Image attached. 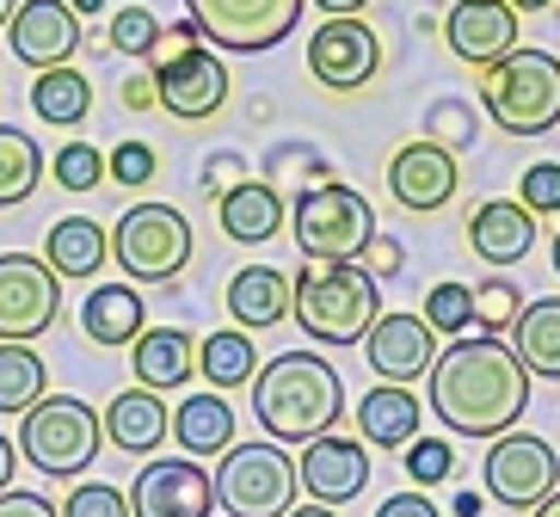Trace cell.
Segmentation results:
<instances>
[{"label":"cell","mask_w":560,"mask_h":517,"mask_svg":"<svg viewBox=\"0 0 560 517\" xmlns=\"http://www.w3.org/2000/svg\"><path fill=\"white\" fill-rule=\"evenodd\" d=\"M431 419H444L450 437H493L517 432V419L529 413V376L524 357L511 351V339H450L431 364Z\"/></svg>","instance_id":"obj_1"},{"label":"cell","mask_w":560,"mask_h":517,"mask_svg":"<svg viewBox=\"0 0 560 517\" xmlns=\"http://www.w3.org/2000/svg\"><path fill=\"white\" fill-rule=\"evenodd\" d=\"M346 413V383L320 351H278L253 369V419L271 444H314Z\"/></svg>","instance_id":"obj_2"},{"label":"cell","mask_w":560,"mask_h":517,"mask_svg":"<svg viewBox=\"0 0 560 517\" xmlns=\"http://www.w3.org/2000/svg\"><path fill=\"white\" fill-rule=\"evenodd\" d=\"M382 315L376 278L346 259V266H302L290 278V320L320 345H363Z\"/></svg>","instance_id":"obj_3"},{"label":"cell","mask_w":560,"mask_h":517,"mask_svg":"<svg viewBox=\"0 0 560 517\" xmlns=\"http://www.w3.org/2000/svg\"><path fill=\"white\" fill-rule=\"evenodd\" d=\"M480 105L505 136H548L560 124V56L517 44L493 68H480Z\"/></svg>","instance_id":"obj_4"},{"label":"cell","mask_w":560,"mask_h":517,"mask_svg":"<svg viewBox=\"0 0 560 517\" xmlns=\"http://www.w3.org/2000/svg\"><path fill=\"white\" fill-rule=\"evenodd\" d=\"M290 234H296V252L308 266H346V259H363L370 234H376V210L363 191L339 179L308 185L290 210Z\"/></svg>","instance_id":"obj_5"},{"label":"cell","mask_w":560,"mask_h":517,"mask_svg":"<svg viewBox=\"0 0 560 517\" xmlns=\"http://www.w3.org/2000/svg\"><path fill=\"white\" fill-rule=\"evenodd\" d=\"M100 444H105V425L81 395H44L32 413L19 419V456L37 474H50V481L86 474L93 456H100Z\"/></svg>","instance_id":"obj_6"},{"label":"cell","mask_w":560,"mask_h":517,"mask_svg":"<svg viewBox=\"0 0 560 517\" xmlns=\"http://www.w3.org/2000/svg\"><path fill=\"white\" fill-rule=\"evenodd\" d=\"M296 456L259 437V444H229L215 462V505L229 517H283L296 505Z\"/></svg>","instance_id":"obj_7"},{"label":"cell","mask_w":560,"mask_h":517,"mask_svg":"<svg viewBox=\"0 0 560 517\" xmlns=\"http://www.w3.org/2000/svg\"><path fill=\"white\" fill-rule=\"evenodd\" d=\"M112 259L130 284H173L191 259V222L173 203H130L112 228Z\"/></svg>","instance_id":"obj_8"},{"label":"cell","mask_w":560,"mask_h":517,"mask_svg":"<svg viewBox=\"0 0 560 517\" xmlns=\"http://www.w3.org/2000/svg\"><path fill=\"white\" fill-rule=\"evenodd\" d=\"M302 7L308 0H185V19L198 25L210 50L259 56V50H278L283 37L296 32Z\"/></svg>","instance_id":"obj_9"},{"label":"cell","mask_w":560,"mask_h":517,"mask_svg":"<svg viewBox=\"0 0 560 517\" xmlns=\"http://www.w3.org/2000/svg\"><path fill=\"white\" fill-rule=\"evenodd\" d=\"M480 481H487V500H499L505 512H536L560 486V456L536 432H505L480 462Z\"/></svg>","instance_id":"obj_10"},{"label":"cell","mask_w":560,"mask_h":517,"mask_svg":"<svg viewBox=\"0 0 560 517\" xmlns=\"http://www.w3.org/2000/svg\"><path fill=\"white\" fill-rule=\"evenodd\" d=\"M62 320V278L37 252H0V345H32Z\"/></svg>","instance_id":"obj_11"},{"label":"cell","mask_w":560,"mask_h":517,"mask_svg":"<svg viewBox=\"0 0 560 517\" xmlns=\"http://www.w3.org/2000/svg\"><path fill=\"white\" fill-rule=\"evenodd\" d=\"M154 99H161L166 117H179V124H210L222 105H229V62L198 44V50L185 56H154Z\"/></svg>","instance_id":"obj_12"},{"label":"cell","mask_w":560,"mask_h":517,"mask_svg":"<svg viewBox=\"0 0 560 517\" xmlns=\"http://www.w3.org/2000/svg\"><path fill=\"white\" fill-rule=\"evenodd\" d=\"M136 517H215V474L198 456H154L130 486Z\"/></svg>","instance_id":"obj_13"},{"label":"cell","mask_w":560,"mask_h":517,"mask_svg":"<svg viewBox=\"0 0 560 517\" xmlns=\"http://www.w3.org/2000/svg\"><path fill=\"white\" fill-rule=\"evenodd\" d=\"M456 185H462L456 154L444 142H431V136H412V142H400L388 154V191H395V203L407 216H438L456 198Z\"/></svg>","instance_id":"obj_14"},{"label":"cell","mask_w":560,"mask_h":517,"mask_svg":"<svg viewBox=\"0 0 560 517\" xmlns=\"http://www.w3.org/2000/svg\"><path fill=\"white\" fill-rule=\"evenodd\" d=\"M376 68H382V44H376V32H370L358 13L314 25V37H308V74L327 86V93H358V86L376 81Z\"/></svg>","instance_id":"obj_15"},{"label":"cell","mask_w":560,"mask_h":517,"mask_svg":"<svg viewBox=\"0 0 560 517\" xmlns=\"http://www.w3.org/2000/svg\"><path fill=\"white\" fill-rule=\"evenodd\" d=\"M7 50L25 68H62L81 50V13L68 0H19V13L7 19Z\"/></svg>","instance_id":"obj_16"},{"label":"cell","mask_w":560,"mask_h":517,"mask_svg":"<svg viewBox=\"0 0 560 517\" xmlns=\"http://www.w3.org/2000/svg\"><path fill=\"white\" fill-rule=\"evenodd\" d=\"M517 37H524V19L511 0H456L444 13V44L468 68H493L499 56L517 50Z\"/></svg>","instance_id":"obj_17"},{"label":"cell","mask_w":560,"mask_h":517,"mask_svg":"<svg viewBox=\"0 0 560 517\" xmlns=\"http://www.w3.org/2000/svg\"><path fill=\"white\" fill-rule=\"evenodd\" d=\"M296 481L302 493H308L314 505H339L358 500L363 486H370V450H363V437H314V444H302L296 456Z\"/></svg>","instance_id":"obj_18"},{"label":"cell","mask_w":560,"mask_h":517,"mask_svg":"<svg viewBox=\"0 0 560 517\" xmlns=\"http://www.w3.org/2000/svg\"><path fill=\"white\" fill-rule=\"evenodd\" d=\"M363 357H370V369H376L382 383L395 388H412L419 376H431V364H438V333L425 327V315H376V327H370V339H363Z\"/></svg>","instance_id":"obj_19"},{"label":"cell","mask_w":560,"mask_h":517,"mask_svg":"<svg viewBox=\"0 0 560 517\" xmlns=\"http://www.w3.org/2000/svg\"><path fill=\"white\" fill-rule=\"evenodd\" d=\"M468 247H475L480 266L511 271L517 259H529V247H536V216L511 198H487L475 216H468Z\"/></svg>","instance_id":"obj_20"},{"label":"cell","mask_w":560,"mask_h":517,"mask_svg":"<svg viewBox=\"0 0 560 517\" xmlns=\"http://www.w3.org/2000/svg\"><path fill=\"white\" fill-rule=\"evenodd\" d=\"M44 266L62 278V284H81V278H100L112 266V228L93 216H62L44 234Z\"/></svg>","instance_id":"obj_21"},{"label":"cell","mask_w":560,"mask_h":517,"mask_svg":"<svg viewBox=\"0 0 560 517\" xmlns=\"http://www.w3.org/2000/svg\"><path fill=\"white\" fill-rule=\"evenodd\" d=\"M222 308L241 333H265V327L290 320V278L278 266H241L222 290Z\"/></svg>","instance_id":"obj_22"},{"label":"cell","mask_w":560,"mask_h":517,"mask_svg":"<svg viewBox=\"0 0 560 517\" xmlns=\"http://www.w3.org/2000/svg\"><path fill=\"white\" fill-rule=\"evenodd\" d=\"M130 369H136V388H179L198 376V339L185 327H142V339L130 345Z\"/></svg>","instance_id":"obj_23"},{"label":"cell","mask_w":560,"mask_h":517,"mask_svg":"<svg viewBox=\"0 0 560 517\" xmlns=\"http://www.w3.org/2000/svg\"><path fill=\"white\" fill-rule=\"evenodd\" d=\"M100 425H105V444H117L124 456H154L166 444L173 419H166V401L154 388H124V395H112Z\"/></svg>","instance_id":"obj_24"},{"label":"cell","mask_w":560,"mask_h":517,"mask_svg":"<svg viewBox=\"0 0 560 517\" xmlns=\"http://www.w3.org/2000/svg\"><path fill=\"white\" fill-rule=\"evenodd\" d=\"M215 222H222V234H229V240H241V247H265V240L283 228V198H278V185H265V179H234L229 191L215 198Z\"/></svg>","instance_id":"obj_25"},{"label":"cell","mask_w":560,"mask_h":517,"mask_svg":"<svg viewBox=\"0 0 560 517\" xmlns=\"http://www.w3.org/2000/svg\"><path fill=\"white\" fill-rule=\"evenodd\" d=\"M425 425V407L412 388H395V383H376L370 395L358 401V437L376 444V450H407L412 437Z\"/></svg>","instance_id":"obj_26"},{"label":"cell","mask_w":560,"mask_h":517,"mask_svg":"<svg viewBox=\"0 0 560 517\" xmlns=\"http://www.w3.org/2000/svg\"><path fill=\"white\" fill-rule=\"evenodd\" d=\"M142 327H149V308H142L136 284H93V296L81 302V333L105 351L117 345L130 351L142 339Z\"/></svg>","instance_id":"obj_27"},{"label":"cell","mask_w":560,"mask_h":517,"mask_svg":"<svg viewBox=\"0 0 560 517\" xmlns=\"http://www.w3.org/2000/svg\"><path fill=\"white\" fill-rule=\"evenodd\" d=\"M511 351L524 357L529 376H548L560 383V296H542V302H524V315L511 327Z\"/></svg>","instance_id":"obj_28"},{"label":"cell","mask_w":560,"mask_h":517,"mask_svg":"<svg viewBox=\"0 0 560 517\" xmlns=\"http://www.w3.org/2000/svg\"><path fill=\"white\" fill-rule=\"evenodd\" d=\"M173 437H179L185 456H222L234 444V407L222 395H185L179 413H173Z\"/></svg>","instance_id":"obj_29"},{"label":"cell","mask_w":560,"mask_h":517,"mask_svg":"<svg viewBox=\"0 0 560 517\" xmlns=\"http://www.w3.org/2000/svg\"><path fill=\"white\" fill-rule=\"evenodd\" d=\"M32 111H37V124L74 130V124H86V111H93V81H86L74 62L44 68V74L32 81Z\"/></svg>","instance_id":"obj_30"},{"label":"cell","mask_w":560,"mask_h":517,"mask_svg":"<svg viewBox=\"0 0 560 517\" xmlns=\"http://www.w3.org/2000/svg\"><path fill=\"white\" fill-rule=\"evenodd\" d=\"M50 395V369L32 345H0V419H25Z\"/></svg>","instance_id":"obj_31"},{"label":"cell","mask_w":560,"mask_h":517,"mask_svg":"<svg viewBox=\"0 0 560 517\" xmlns=\"http://www.w3.org/2000/svg\"><path fill=\"white\" fill-rule=\"evenodd\" d=\"M44 179V149H37L32 130H19V124H0V210H13L25 203Z\"/></svg>","instance_id":"obj_32"},{"label":"cell","mask_w":560,"mask_h":517,"mask_svg":"<svg viewBox=\"0 0 560 517\" xmlns=\"http://www.w3.org/2000/svg\"><path fill=\"white\" fill-rule=\"evenodd\" d=\"M253 369H259V351H253V333H241V327L210 333L198 345V376L210 388H241V383H253Z\"/></svg>","instance_id":"obj_33"},{"label":"cell","mask_w":560,"mask_h":517,"mask_svg":"<svg viewBox=\"0 0 560 517\" xmlns=\"http://www.w3.org/2000/svg\"><path fill=\"white\" fill-rule=\"evenodd\" d=\"M517 315H524V296H517V284H511L505 271L480 278V284H475V327H480V333L505 339L511 327H517Z\"/></svg>","instance_id":"obj_34"},{"label":"cell","mask_w":560,"mask_h":517,"mask_svg":"<svg viewBox=\"0 0 560 517\" xmlns=\"http://www.w3.org/2000/svg\"><path fill=\"white\" fill-rule=\"evenodd\" d=\"M105 50L117 56H149L161 50V19L149 13V7H117L112 13V32H105Z\"/></svg>","instance_id":"obj_35"},{"label":"cell","mask_w":560,"mask_h":517,"mask_svg":"<svg viewBox=\"0 0 560 517\" xmlns=\"http://www.w3.org/2000/svg\"><path fill=\"white\" fill-rule=\"evenodd\" d=\"M419 315H425L431 333L462 339V327H475V290H468V284H431Z\"/></svg>","instance_id":"obj_36"},{"label":"cell","mask_w":560,"mask_h":517,"mask_svg":"<svg viewBox=\"0 0 560 517\" xmlns=\"http://www.w3.org/2000/svg\"><path fill=\"white\" fill-rule=\"evenodd\" d=\"M50 179L62 191H100L105 185V154L93 142H62V154L50 161Z\"/></svg>","instance_id":"obj_37"},{"label":"cell","mask_w":560,"mask_h":517,"mask_svg":"<svg viewBox=\"0 0 560 517\" xmlns=\"http://www.w3.org/2000/svg\"><path fill=\"white\" fill-rule=\"evenodd\" d=\"M400 456H407L400 468H407L419 486H438V481H450V474H456V450H450V437H425V432H419Z\"/></svg>","instance_id":"obj_38"},{"label":"cell","mask_w":560,"mask_h":517,"mask_svg":"<svg viewBox=\"0 0 560 517\" xmlns=\"http://www.w3.org/2000/svg\"><path fill=\"white\" fill-rule=\"evenodd\" d=\"M56 512H62V517H136L130 512V493L112 486V481H81L62 505H56Z\"/></svg>","instance_id":"obj_39"},{"label":"cell","mask_w":560,"mask_h":517,"mask_svg":"<svg viewBox=\"0 0 560 517\" xmlns=\"http://www.w3.org/2000/svg\"><path fill=\"white\" fill-rule=\"evenodd\" d=\"M154 173H161V154H154L149 142H117V149L105 154V179L130 185V191H142Z\"/></svg>","instance_id":"obj_40"},{"label":"cell","mask_w":560,"mask_h":517,"mask_svg":"<svg viewBox=\"0 0 560 517\" xmlns=\"http://www.w3.org/2000/svg\"><path fill=\"white\" fill-rule=\"evenodd\" d=\"M517 203H524L529 216H560V161H536V167H524Z\"/></svg>","instance_id":"obj_41"},{"label":"cell","mask_w":560,"mask_h":517,"mask_svg":"<svg viewBox=\"0 0 560 517\" xmlns=\"http://www.w3.org/2000/svg\"><path fill=\"white\" fill-rule=\"evenodd\" d=\"M431 142H462V149H468V142H475V117H468V105H438V111H431Z\"/></svg>","instance_id":"obj_42"},{"label":"cell","mask_w":560,"mask_h":517,"mask_svg":"<svg viewBox=\"0 0 560 517\" xmlns=\"http://www.w3.org/2000/svg\"><path fill=\"white\" fill-rule=\"evenodd\" d=\"M400 259H407V252H400V240H395V234H370V247H363V259H358V266L370 271V278H395V271H400Z\"/></svg>","instance_id":"obj_43"},{"label":"cell","mask_w":560,"mask_h":517,"mask_svg":"<svg viewBox=\"0 0 560 517\" xmlns=\"http://www.w3.org/2000/svg\"><path fill=\"white\" fill-rule=\"evenodd\" d=\"M0 517H62V512H56L44 493H19V486H7V493H0Z\"/></svg>","instance_id":"obj_44"},{"label":"cell","mask_w":560,"mask_h":517,"mask_svg":"<svg viewBox=\"0 0 560 517\" xmlns=\"http://www.w3.org/2000/svg\"><path fill=\"white\" fill-rule=\"evenodd\" d=\"M376 517H444V512H438L425 493H395V500L376 505Z\"/></svg>","instance_id":"obj_45"},{"label":"cell","mask_w":560,"mask_h":517,"mask_svg":"<svg viewBox=\"0 0 560 517\" xmlns=\"http://www.w3.org/2000/svg\"><path fill=\"white\" fill-rule=\"evenodd\" d=\"M198 44H203L198 25L179 19V25H161V50H154V56H185V50H198Z\"/></svg>","instance_id":"obj_46"},{"label":"cell","mask_w":560,"mask_h":517,"mask_svg":"<svg viewBox=\"0 0 560 517\" xmlns=\"http://www.w3.org/2000/svg\"><path fill=\"white\" fill-rule=\"evenodd\" d=\"M117 99H124V111H154V74H130V81L117 86Z\"/></svg>","instance_id":"obj_47"},{"label":"cell","mask_w":560,"mask_h":517,"mask_svg":"<svg viewBox=\"0 0 560 517\" xmlns=\"http://www.w3.org/2000/svg\"><path fill=\"white\" fill-rule=\"evenodd\" d=\"M13 474H19V444H13L7 432H0V493L13 486Z\"/></svg>","instance_id":"obj_48"},{"label":"cell","mask_w":560,"mask_h":517,"mask_svg":"<svg viewBox=\"0 0 560 517\" xmlns=\"http://www.w3.org/2000/svg\"><path fill=\"white\" fill-rule=\"evenodd\" d=\"M314 7H320L327 19H351V13H363L370 0H314Z\"/></svg>","instance_id":"obj_49"},{"label":"cell","mask_w":560,"mask_h":517,"mask_svg":"<svg viewBox=\"0 0 560 517\" xmlns=\"http://www.w3.org/2000/svg\"><path fill=\"white\" fill-rule=\"evenodd\" d=\"M456 517H480V493H468V486H462V493H456Z\"/></svg>","instance_id":"obj_50"},{"label":"cell","mask_w":560,"mask_h":517,"mask_svg":"<svg viewBox=\"0 0 560 517\" xmlns=\"http://www.w3.org/2000/svg\"><path fill=\"white\" fill-rule=\"evenodd\" d=\"M283 517H339V512H332V505H290V512H283Z\"/></svg>","instance_id":"obj_51"},{"label":"cell","mask_w":560,"mask_h":517,"mask_svg":"<svg viewBox=\"0 0 560 517\" xmlns=\"http://www.w3.org/2000/svg\"><path fill=\"white\" fill-rule=\"evenodd\" d=\"M529 517H560V486H555V493H548V500L536 505V512H529Z\"/></svg>","instance_id":"obj_52"},{"label":"cell","mask_w":560,"mask_h":517,"mask_svg":"<svg viewBox=\"0 0 560 517\" xmlns=\"http://www.w3.org/2000/svg\"><path fill=\"white\" fill-rule=\"evenodd\" d=\"M68 7H74V13H81V19H93V13H105V0H68Z\"/></svg>","instance_id":"obj_53"},{"label":"cell","mask_w":560,"mask_h":517,"mask_svg":"<svg viewBox=\"0 0 560 517\" xmlns=\"http://www.w3.org/2000/svg\"><path fill=\"white\" fill-rule=\"evenodd\" d=\"M511 7H517V13H548L555 0H511Z\"/></svg>","instance_id":"obj_54"},{"label":"cell","mask_w":560,"mask_h":517,"mask_svg":"<svg viewBox=\"0 0 560 517\" xmlns=\"http://www.w3.org/2000/svg\"><path fill=\"white\" fill-rule=\"evenodd\" d=\"M19 13V0H0V32H7V19Z\"/></svg>","instance_id":"obj_55"},{"label":"cell","mask_w":560,"mask_h":517,"mask_svg":"<svg viewBox=\"0 0 560 517\" xmlns=\"http://www.w3.org/2000/svg\"><path fill=\"white\" fill-rule=\"evenodd\" d=\"M548 259H555V278H560V234H555V247H548Z\"/></svg>","instance_id":"obj_56"}]
</instances>
